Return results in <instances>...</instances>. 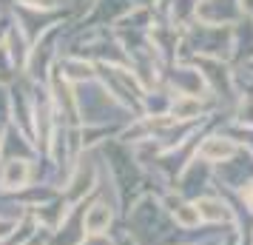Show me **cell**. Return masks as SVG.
<instances>
[{
  "instance_id": "obj_1",
  "label": "cell",
  "mask_w": 253,
  "mask_h": 245,
  "mask_svg": "<svg viewBox=\"0 0 253 245\" xmlns=\"http://www.w3.org/2000/svg\"><path fill=\"white\" fill-rule=\"evenodd\" d=\"M29 163L26 160H9L6 163V171H3V177H0V183H3V188H23L26 183H29Z\"/></svg>"
},
{
  "instance_id": "obj_2",
  "label": "cell",
  "mask_w": 253,
  "mask_h": 245,
  "mask_svg": "<svg viewBox=\"0 0 253 245\" xmlns=\"http://www.w3.org/2000/svg\"><path fill=\"white\" fill-rule=\"evenodd\" d=\"M108 222H111V208L105 205V202H97L85 217H83V225H85V231L88 234H103L105 228H108Z\"/></svg>"
},
{
  "instance_id": "obj_3",
  "label": "cell",
  "mask_w": 253,
  "mask_h": 245,
  "mask_svg": "<svg viewBox=\"0 0 253 245\" xmlns=\"http://www.w3.org/2000/svg\"><path fill=\"white\" fill-rule=\"evenodd\" d=\"M196 211H199V217H202V220H213V222H219V220H230L228 205H225L222 199H213V197L199 199V202H196Z\"/></svg>"
},
{
  "instance_id": "obj_4",
  "label": "cell",
  "mask_w": 253,
  "mask_h": 245,
  "mask_svg": "<svg viewBox=\"0 0 253 245\" xmlns=\"http://www.w3.org/2000/svg\"><path fill=\"white\" fill-rule=\"evenodd\" d=\"M233 151H236V148H233L228 140L213 137V140H208L205 146L199 148V157H202V160H225V157H230Z\"/></svg>"
},
{
  "instance_id": "obj_5",
  "label": "cell",
  "mask_w": 253,
  "mask_h": 245,
  "mask_svg": "<svg viewBox=\"0 0 253 245\" xmlns=\"http://www.w3.org/2000/svg\"><path fill=\"white\" fill-rule=\"evenodd\" d=\"M171 211H173V220L179 222L182 228H194V225H199V220H202L199 211H196V205H182V202H179V205L171 208Z\"/></svg>"
}]
</instances>
